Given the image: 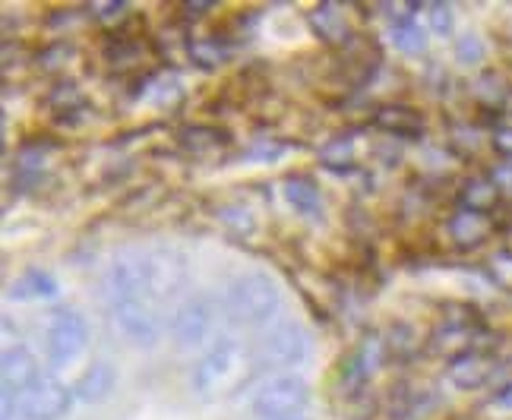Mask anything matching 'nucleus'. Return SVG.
<instances>
[{
	"mask_svg": "<svg viewBox=\"0 0 512 420\" xmlns=\"http://www.w3.org/2000/svg\"><path fill=\"white\" fill-rule=\"evenodd\" d=\"M282 310V291L266 272L234 278L225 291V313L238 326H266Z\"/></svg>",
	"mask_w": 512,
	"mask_h": 420,
	"instance_id": "obj_1",
	"label": "nucleus"
},
{
	"mask_svg": "<svg viewBox=\"0 0 512 420\" xmlns=\"http://www.w3.org/2000/svg\"><path fill=\"white\" fill-rule=\"evenodd\" d=\"M111 319L117 332L124 335V342L133 348H155L162 342V319L155 310V300L149 294H130L108 300Z\"/></svg>",
	"mask_w": 512,
	"mask_h": 420,
	"instance_id": "obj_2",
	"label": "nucleus"
},
{
	"mask_svg": "<svg viewBox=\"0 0 512 420\" xmlns=\"http://www.w3.org/2000/svg\"><path fill=\"white\" fill-rule=\"evenodd\" d=\"M310 405V386L301 376L282 373L272 376L260 392L253 395V414L260 420H282V417H298Z\"/></svg>",
	"mask_w": 512,
	"mask_h": 420,
	"instance_id": "obj_3",
	"label": "nucleus"
},
{
	"mask_svg": "<svg viewBox=\"0 0 512 420\" xmlns=\"http://www.w3.org/2000/svg\"><path fill=\"white\" fill-rule=\"evenodd\" d=\"M238 364H241V345L234 342V338H219V342H212L190 370L193 395L212 398L234 376Z\"/></svg>",
	"mask_w": 512,
	"mask_h": 420,
	"instance_id": "obj_4",
	"label": "nucleus"
},
{
	"mask_svg": "<svg viewBox=\"0 0 512 420\" xmlns=\"http://www.w3.org/2000/svg\"><path fill=\"white\" fill-rule=\"evenodd\" d=\"M16 411L26 420H61L70 411V389L54 376H38L23 392H16Z\"/></svg>",
	"mask_w": 512,
	"mask_h": 420,
	"instance_id": "obj_5",
	"label": "nucleus"
},
{
	"mask_svg": "<svg viewBox=\"0 0 512 420\" xmlns=\"http://www.w3.org/2000/svg\"><path fill=\"white\" fill-rule=\"evenodd\" d=\"M89 345V326L76 310H57L48 323V357L57 367L73 364Z\"/></svg>",
	"mask_w": 512,
	"mask_h": 420,
	"instance_id": "obj_6",
	"label": "nucleus"
},
{
	"mask_svg": "<svg viewBox=\"0 0 512 420\" xmlns=\"http://www.w3.org/2000/svg\"><path fill=\"white\" fill-rule=\"evenodd\" d=\"M307 357H310V335L298 323L275 326L260 345V360L266 367H275V370L301 367Z\"/></svg>",
	"mask_w": 512,
	"mask_h": 420,
	"instance_id": "obj_7",
	"label": "nucleus"
},
{
	"mask_svg": "<svg viewBox=\"0 0 512 420\" xmlns=\"http://www.w3.org/2000/svg\"><path fill=\"white\" fill-rule=\"evenodd\" d=\"M215 323V310H212V300L209 297H193L187 304L174 313V323H171V335L174 342L181 348H200Z\"/></svg>",
	"mask_w": 512,
	"mask_h": 420,
	"instance_id": "obj_8",
	"label": "nucleus"
},
{
	"mask_svg": "<svg viewBox=\"0 0 512 420\" xmlns=\"http://www.w3.org/2000/svg\"><path fill=\"white\" fill-rule=\"evenodd\" d=\"M143 263H146V288L155 304L177 297V291L187 282V269L181 259L168 250H159V253H146Z\"/></svg>",
	"mask_w": 512,
	"mask_h": 420,
	"instance_id": "obj_9",
	"label": "nucleus"
},
{
	"mask_svg": "<svg viewBox=\"0 0 512 420\" xmlns=\"http://www.w3.org/2000/svg\"><path fill=\"white\" fill-rule=\"evenodd\" d=\"M490 373H494V360H490V354L484 351H465L459 357H452L449 364H446V376H449V383L452 386H459V389H478L484 386Z\"/></svg>",
	"mask_w": 512,
	"mask_h": 420,
	"instance_id": "obj_10",
	"label": "nucleus"
},
{
	"mask_svg": "<svg viewBox=\"0 0 512 420\" xmlns=\"http://www.w3.org/2000/svg\"><path fill=\"white\" fill-rule=\"evenodd\" d=\"M471 345H475V323H471L468 316L446 319V323L437 326V329H433V335H430V351L446 357V360L471 351Z\"/></svg>",
	"mask_w": 512,
	"mask_h": 420,
	"instance_id": "obj_11",
	"label": "nucleus"
},
{
	"mask_svg": "<svg viewBox=\"0 0 512 420\" xmlns=\"http://www.w3.org/2000/svg\"><path fill=\"white\" fill-rule=\"evenodd\" d=\"M0 373H4V389L7 398H13V392H23L29 383H35L38 376V360L26 345H10L4 351V360H0Z\"/></svg>",
	"mask_w": 512,
	"mask_h": 420,
	"instance_id": "obj_12",
	"label": "nucleus"
},
{
	"mask_svg": "<svg viewBox=\"0 0 512 420\" xmlns=\"http://www.w3.org/2000/svg\"><path fill=\"white\" fill-rule=\"evenodd\" d=\"M449 240L459 250H478L484 240L494 234V225H490V215H478V212H465L459 209L456 215L449 218Z\"/></svg>",
	"mask_w": 512,
	"mask_h": 420,
	"instance_id": "obj_13",
	"label": "nucleus"
},
{
	"mask_svg": "<svg viewBox=\"0 0 512 420\" xmlns=\"http://www.w3.org/2000/svg\"><path fill=\"white\" fill-rule=\"evenodd\" d=\"M370 124L383 133H392V136H421L424 133V117L411 105H396V102L380 105L370 114Z\"/></svg>",
	"mask_w": 512,
	"mask_h": 420,
	"instance_id": "obj_14",
	"label": "nucleus"
},
{
	"mask_svg": "<svg viewBox=\"0 0 512 420\" xmlns=\"http://www.w3.org/2000/svg\"><path fill=\"white\" fill-rule=\"evenodd\" d=\"M114 386H117V370L108 364V360H95V364H89L83 370V376L76 379L73 392H76L80 402L98 405V402H105V398L114 392Z\"/></svg>",
	"mask_w": 512,
	"mask_h": 420,
	"instance_id": "obj_15",
	"label": "nucleus"
},
{
	"mask_svg": "<svg viewBox=\"0 0 512 420\" xmlns=\"http://www.w3.org/2000/svg\"><path fill=\"white\" fill-rule=\"evenodd\" d=\"M456 203L465 212L490 215L500 203V184H497V180H490V177H468L465 184L459 187Z\"/></svg>",
	"mask_w": 512,
	"mask_h": 420,
	"instance_id": "obj_16",
	"label": "nucleus"
},
{
	"mask_svg": "<svg viewBox=\"0 0 512 420\" xmlns=\"http://www.w3.org/2000/svg\"><path fill=\"white\" fill-rule=\"evenodd\" d=\"M285 199H288V206L304 218H317L323 212L320 187L313 184V177H307V174H291L285 180Z\"/></svg>",
	"mask_w": 512,
	"mask_h": 420,
	"instance_id": "obj_17",
	"label": "nucleus"
},
{
	"mask_svg": "<svg viewBox=\"0 0 512 420\" xmlns=\"http://www.w3.org/2000/svg\"><path fill=\"white\" fill-rule=\"evenodd\" d=\"M307 23H310L313 35L323 38L326 45H342L348 38V26H345V19L336 4H320L317 10H310Z\"/></svg>",
	"mask_w": 512,
	"mask_h": 420,
	"instance_id": "obj_18",
	"label": "nucleus"
},
{
	"mask_svg": "<svg viewBox=\"0 0 512 420\" xmlns=\"http://www.w3.org/2000/svg\"><path fill=\"white\" fill-rule=\"evenodd\" d=\"M228 143H231V136L219 127H184L181 130V146L190 155H209Z\"/></svg>",
	"mask_w": 512,
	"mask_h": 420,
	"instance_id": "obj_19",
	"label": "nucleus"
},
{
	"mask_svg": "<svg viewBox=\"0 0 512 420\" xmlns=\"http://www.w3.org/2000/svg\"><path fill=\"white\" fill-rule=\"evenodd\" d=\"M484 272L487 278L494 282L500 291L512 294V250H497V253H490L487 256V263H484Z\"/></svg>",
	"mask_w": 512,
	"mask_h": 420,
	"instance_id": "obj_20",
	"label": "nucleus"
},
{
	"mask_svg": "<svg viewBox=\"0 0 512 420\" xmlns=\"http://www.w3.org/2000/svg\"><path fill=\"white\" fill-rule=\"evenodd\" d=\"M54 291H57V282H54V278H51L48 272L32 269V272H26V275L16 282L13 297H51Z\"/></svg>",
	"mask_w": 512,
	"mask_h": 420,
	"instance_id": "obj_21",
	"label": "nucleus"
},
{
	"mask_svg": "<svg viewBox=\"0 0 512 420\" xmlns=\"http://www.w3.org/2000/svg\"><path fill=\"white\" fill-rule=\"evenodd\" d=\"M389 38H392V45H396L399 51H405V54H418L427 45V35L421 32L418 23H411V19H408V23H396V26H392Z\"/></svg>",
	"mask_w": 512,
	"mask_h": 420,
	"instance_id": "obj_22",
	"label": "nucleus"
},
{
	"mask_svg": "<svg viewBox=\"0 0 512 420\" xmlns=\"http://www.w3.org/2000/svg\"><path fill=\"white\" fill-rule=\"evenodd\" d=\"M190 60L203 70H215L225 60V48L219 42H212V38H200V42L190 45Z\"/></svg>",
	"mask_w": 512,
	"mask_h": 420,
	"instance_id": "obj_23",
	"label": "nucleus"
},
{
	"mask_svg": "<svg viewBox=\"0 0 512 420\" xmlns=\"http://www.w3.org/2000/svg\"><path fill=\"white\" fill-rule=\"evenodd\" d=\"M320 158L329 165V168H345L351 165V158H354V139L351 136H336V139H329V143L323 146Z\"/></svg>",
	"mask_w": 512,
	"mask_h": 420,
	"instance_id": "obj_24",
	"label": "nucleus"
},
{
	"mask_svg": "<svg viewBox=\"0 0 512 420\" xmlns=\"http://www.w3.org/2000/svg\"><path fill=\"white\" fill-rule=\"evenodd\" d=\"M219 218H222V222H225L234 234H247V231L256 228L253 215H250L247 209H241V206H225V209L219 212Z\"/></svg>",
	"mask_w": 512,
	"mask_h": 420,
	"instance_id": "obj_25",
	"label": "nucleus"
},
{
	"mask_svg": "<svg viewBox=\"0 0 512 420\" xmlns=\"http://www.w3.org/2000/svg\"><path fill=\"white\" fill-rule=\"evenodd\" d=\"M456 57L462 60V64H481V57H484V42L478 35H462L459 42H456Z\"/></svg>",
	"mask_w": 512,
	"mask_h": 420,
	"instance_id": "obj_26",
	"label": "nucleus"
},
{
	"mask_svg": "<svg viewBox=\"0 0 512 420\" xmlns=\"http://www.w3.org/2000/svg\"><path fill=\"white\" fill-rule=\"evenodd\" d=\"M427 19H430V29L437 35H449L452 32V10L449 4H430L427 7Z\"/></svg>",
	"mask_w": 512,
	"mask_h": 420,
	"instance_id": "obj_27",
	"label": "nucleus"
},
{
	"mask_svg": "<svg viewBox=\"0 0 512 420\" xmlns=\"http://www.w3.org/2000/svg\"><path fill=\"white\" fill-rule=\"evenodd\" d=\"M494 152L500 155V158H506V162H512V127H497L494 130Z\"/></svg>",
	"mask_w": 512,
	"mask_h": 420,
	"instance_id": "obj_28",
	"label": "nucleus"
},
{
	"mask_svg": "<svg viewBox=\"0 0 512 420\" xmlns=\"http://www.w3.org/2000/svg\"><path fill=\"white\" fill-rule=\"evenodd\" d=\"M212 7H219V4H215V0H187V4H184V13H187V16H203V13H209Z\"/></svg>",
	"mask_w": 512,
	"mask_h": 420,
	"instance_id": "obj_29",
	"label": "nucleus"
},
{
	"mask_svg": "<svg viewBox=\"0 0 512 420\" xmlns=\"http://www.w3.org/2000/svg\"><path fill=\"white\" fill-rule=\"evenodd\" d=\"M127 4L124 0H111V4H95V16H117Z\"/></svg>",
	"mask_w": 512,
	"mask_h": 420,
	"instance_id": "obj_30",
	"label": "nucleus"
},
{
	"mask_svg": "<svg viewBox=\"0 0 512 420\" xmlns=\"http://www.w3.org/2000/svg\"><path fill=\"white\" fill-rule=\"evenodd\" d=\"M494 405H500V408H512V383H506V386L494 395Z\"/></svg>",
	"mask_w": 512,
	"mask_h": 420,
	"instance_id": "obj_31",
	"label": "nucleus"
},
{
	"mask_svg": "<svg viewBox=\"0 0 512 420\" xmlns=\"http://www.w3.org/2000/svg\"><path fill=\"white\" fill-rule=\"evenodd\" d=\"M282 420H307L304 414H298V417H282Z\"/></svg>",
	"mask_w": 512,
	"mask_h": 420,
	"instance_id": "obj_32",
	"label": "nucleus"
}]
</instances>
